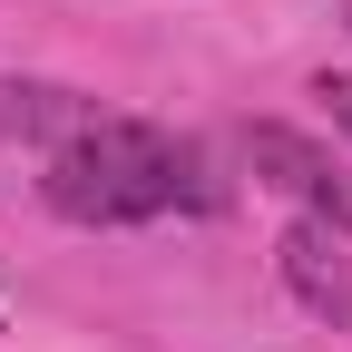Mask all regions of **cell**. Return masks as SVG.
<instances>
[{"mask_svg":"<svg viewBox=\"0 0 352 352\" xmlns=\"http://www.w3.org/2000/svg\"><path fill=\"white\" fill-rule=\"evenodd\" d=\"M314 98H323V108H333V118L352 127V78H323V88H314Z\"/></svg>","mask_w":352,"mask_h":352,"instance_id":"5b68a950","label":"cell"},{"mask_svg":"<svg viewBox=\"0 0 352 352\" xmlns=\"http://www.w3.org/2000/svg\"><path fill=\"white\" fill-rule=\"evenodd\" d=\"M342 245H352V235H333L323 215H294V226L274 235L284 294H294L314 323H333V333H352V254H342Z\"/></svg>","mask_w":352,"mask_h":352,"instance_id":"3957f363","label":"cell"},{"mask_svg":"<svg viewBox=\"0 0 352 352\" xmlns=\"http://www.w3.org/2000/svg\"><path fill=\"white\" fill-rule=\"evenodd\" d=\"M39 196H50L59 226H157V215H215L226 206V176L206 166L196 138L108 108L78 147H50Z\"/></svg>","mask_w":352,"mask_h":352,"instance_id":"6da1fadb","label":"cell"},{"mask_svg":"<svg viewBox=\"0 0 352 352\" xmlns=\"http://www.w3.org/2000/svg\"><path fill=\"white\" fill-rule=\"evenodd\" d=\"M245 166H254V186H274V196H294L303 215H323L333 235H352V166H342L333 147H314L303 127L254 118V127H245Z\"/></svg>","mask_w":352,"mask_h":352,"instance_id":"7a4b0ae2","label":"cell"},{"mask_svg":"<svg viewBox=\"0 0 352 352\" xmlns=\"http://www.w3.org/2000/svg\"><path fill=\"white\" fill-rule=\"evenodd\" d=\"M342 30H352V10H342Z\"/></svg>","mask_w":352,"mask_h":352,"instance_id":"8992f818","label":"cell"},{"mask_svg":"<svg viewBox=\"0 0 352 352\" xmlns=\"http://www.w3.org/2000/svg\"><path fill=\"white\" fill-rule=\"evenodd\" d=\"M108 108L88 98V88H59V78H10L0 69V138H20V147H78L88 127H98Z\"/></svg>","mask_w":352,"mask_h":352,"instance_id":"277c9868","label":"cell"}]
</instances>
